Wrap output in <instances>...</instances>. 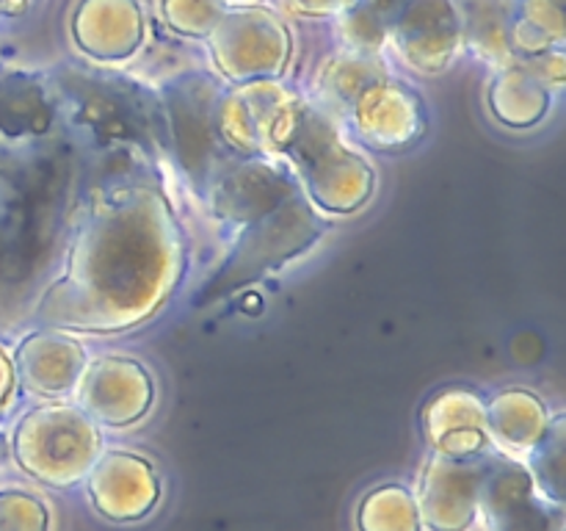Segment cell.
<instances>
[{
  "label": "cell",
  "mask_w": 566,
  "mask_h": 531,
  "mask_svg": "<svg viewBox=\"0 0 566 531\" xmlns=\"http://www.w3.org/2000/svg\"><path fill=\"white\" fill-rule=\"evenodd\" d=\"M191 243L164 166L125 153L88 180L59 266L28 313L48 330L116 335L147 324L180 291Z\"/></svg>",
  "instance_id": "cell-1"
},
{
  "label": "cell",
  "mask_w": 566,
  "mask_h": 531,
  "mask_svg": "<svg viewBox=\"0 0 566 531\" xmlns=\"http://www.w3.org/2000/svg\"><path fill=\"white\" fill-rule=\"evenodd\" d=\"M88 155L72 133L55 131L17 144L0 160V291L14 304L36 299L59 266L92 180Z\"/></svg>",
  "instance_id": "cell-2"
},
{
  "label": "cell",
  "mask_w": 566,
  "mask_h": 531,
  "mask_svg": "<svg viewBox=\"0 0 566 531\" xmlns=\"http://www.w3.org/2000/svg\"><path fill=\"white\" fill-rule=\"evenodd\" d=\"M59 97L61 125L92 153H136L153 164H171L160 94L125 66L81 64L48 70Z\"/></svg>",
  "instance_id": "cell-3"
},
{
  "label": "cell",
  "mask_w": 566,
  "mask_h": 531,
  "mask_svg": "<svg viewBox=\"0 0 566 531\" xmlns=\"http://www.w3.org/2000/svg\"><path fill=\"white\" fill-rule=\"evenodd\" d=\"M329 216L321 214L304 197V191L293 194L271 214L235 230L230 252L221 260L219 269L199 285L191 304L208 308L252 282H260L271 271L285 269L287 263L310 252L329 232Z\"/></svg>",
  "instance_id": "cell-4"
},
{
  "label": "cell",
  "mask_w": 566,
  "mask_h": 531,
  "mask_svg": "<svg viewBox=\"0 0 566 531\" xmlns=\"http://www.w3.org/2000/svg\"><path fill=\"white\" fill-rule=\"evenodd\" d=\"M282 160L293 166L304 197L324 216H348L370 202L374 166L348 147L340 122L310 97Z\"/></svg>",
  "instance_id": "cell-5"
},
{
  "label": "cell",
  "mask_w": 566,
  "mask_h": 531,
  "mask_svg": "<svg viewBox=\"0 0 566 531\" xmlns=\"http://www.w3.org/2000/svg\"><path fill=\"white\" fill-rule=\"evenodd\" d=\"M155 88L164 103L171 166L202 202L210 175L230 155L216 131V108L224 81L208 66H186L166 75Z\"/></svg>",
  "instance_id": "cell-6"
},
{
  "label": "cell",
  "mask_w": 566,
  "mask_h": 531,
  "mask_svg": "<svg viewBox=\"0 0 566 531\" xmlns=\"http://www.w3.org/2000/svg\"><path fill=\"white\" fill-rule=\"evenodd\" d=\"M307 94L282 81L224 86L216 108V131L230 155L282 158L302 122Z\"/></svg>",
  "instance_id": "cell-7"
},
{
  "label": "cell",
  "mask_w": 566,
  "mask_h": 531,
  "mask_svg": "<svg viewBox=\"0 0 566 531\" xmlns=\"http://www.w3.org/2000/svg\"><path fill=\"white\" fill-rule=\"evenodd\" d=\"M14 442L22 468L59 487L86 476L103 448L99 426L66 402H48L22 415Z\"/></svg>",
  "instance_id": "cell-8"
},
{
  "label": "cell",
  "mask_w": 566,
  "mask_h": 531,
  "mask_svg": "<svg viewBox=\"0 0 566 531\" xmlns=\"http://www.w3.org/2000/svg\"><path fill=\"white\" fill-rule=\"evenodd\" d=\"M213 72L230 86L282 81L293 59V33L263 6H230L208 39Z\"/></svg>",
  "instance_id": "cell-9"
},
{
  "label": "cell",
  "mask_w": 566,
  "mask_h": 531,
  "mask_svg": "<svg viewBox=\"0 0 566 531\" xmlns=\"http://www.w3.org/2000/svg\"><path fill=\"white\" fill-rule=\"evenodd\" d=\"M298 191L302 183L287 160L227 155L210 175L202 202L221 225L241 230Z\"/></svg>",
  "instance_id": "cell-10"
},
{
  "label": "cell",
  "mask_w": 566,
  "mask_h": 531,
  "mask_svg": "<svg viewBox=\"0 0 566 531\" xmlns=\"http://www.w3.org/2000/svg\"><path fill=\"white\" fill-rule=\"evenodd\" d=\"M340 125L374 153H403L426 136L429 111L409 83L387 75L359 94Z\"/></svg>",
  "instance_id": "cell-11"
},
{
  "label": "cell",
  "mask_w": 566,
  "mask_h": 531,
  "mask_svg": "<svg viewBox=\"0 0 566 531\" xmlns=\"http://www.w3.org/2000/svg\"><path fill=\"white\" fill-rule=\"evenodd\" d=\"M387 50L415 75L434 77L451 70L464 50L462 20L453 0H407L396 11Z\"/></svg>",
  "instance_id": "cell-12"
},
{
  "label": "cell",
  "mask_w": 566,
  "mask_h": 531,
  "mask_svg": "<svg viewBox=\"0 0 566 531\" xmlns=\"http://www.w3.org/2000/svg\"><path fill=\"white\" fill-rule=\"evenodd\" d=\"M72 393L77 407L97 426H130L153 407L155 382L138 360L105 354L88 360Z\"/></svg>",
  "instance_id": "cell-13"
},
{
  "label": "cell",
  "mask_w": 566,
  "mask_h": 531,
  "mask_svg": "<svg viewBox=\"0 0 566 531\" xmlns=\"http://www.w3.org/2000/svg\"><path fill=\"white\" fill-rule=\"evenodd\" d=\"M70 33L83 61L125 66L147 48L149 17L142 0H81L72 11Z\"/></svg>",
  "instance_id": "cell-14"
},
{
  "label": "cell",
  "mask_w": 566,
  "mask_h": 531,
  "mask_svg": "<svg viewBox=\"0 0 566 531\" xmlns=\"http://www.w3.org/2000/svg\"><path fill=\"white\" fill-rule=\"evenodd\" d=\"M423 435L437 457L473 459L490 442L486 431V402L468 385L437 391L420 413Z\"/></svg>",
  "instance_id": "cell-15"
},
{
  "label": "cell",
  "mask_w": 566,
  "mask_h": 531,
  "mask_svg": "<svg viewBox=\"0 0 566 531\" xmlns=\"http://www.w3.org/2000/svg\"><path fill=\"white\" fill-rule=\"evenodd\" d=\"M61 125L59 97L48 72H0V138L14 144L53 136Z\"/></svg>",
  "instance_id": "cell-16"
},
{
  "label": "cell",
  "mask_w": 566,
  "mask_h": 531,
  "mask_svg": "<svg viewBox=\"0 0 566 531\" xmlns=\"http://www.w3.org/2000/svg\"><path fill=\"white\" fill-rule=\"evenodd\" d=\"M88 363V352L77 337L61 330L31 332L17 348V371L36 396L48 402L70 396Z\"/></svg>",
  "instance_id": "cell-17"
},
{
  "label": "cell",
  "mask_w": 566,
  "mask_h": 531,
  "mask_svg": "<svg viewBox=\"0 0 566 531\" xmlns=\"http://www.w3.org/2000/svg\"><path fill=\"white\" fill-rule=\"evenodd\" d=\"M479 498L492 531H547V512L534 496V479L512 459H495L481 479Z\"/></svg>",
  "instance_id": "cell-18"
},
{
  "label": "cell",
  "mask_w": 566,
  "mask_h": 531,
  "mask_svg": "<svg viewBox=\"0 0 566 531\" xmlns=\"http://www.w3.org/2000/svg\"><path fill=\"white\" fill-rule=\"evenodd\" d=\"M387 75H392L387 55H365L337 48L318 64L313 77V94L307 97L340 122L357 103L359 94Z\"/></svg>",
  "instance_id": "cell-19"
},
{
  "label": "cell",
  "mask_w": 566,
  "mask_h": 531,
  "mask_svg": "<svg viewBox=\"0 0 566 531\" xmlns=\"http://www.w3.org/2000/svg\"><path fill=\"white\" fill-rule=\"evenodd\" d=\"M486 468L490 462H481L479 457L448 459L434 454L423 473V507L431 523L442 525L446 514H451L448 525H468Z\"/></svg>",
  "instance_id": "cell-20"
},
{
  "label": "cell",
  "mask_w": 566,
  "mask_h": 531,
  "mask_svg": "<svg viewBox=\"0 0 566 531\" xmlns=\"http://www.w3.org/2000/svg\"><path fill=\"white\" fill-rule=\"evenodd\" d=\"M486 105L503 127L528 131L547 116L553 105V92L523 59H514L495 70V77L486 88Z\"/></svg>",
  "instance_id": "cell-21"
},
{
  "label": "cell",
  "mask_w": 566,
  "mask_h": 531,
  "mask_svg": "<svg viewBox=\"0 0 566 531\" xmlns=\"http://www.w3.org/2000/svg\"><path fill=\"white\" fill-rule=\"evenodd\" d=\"M553 415L536 393L509 387L486 402V431L497 446L517 454H531L547 435Z\"/></svg>",
  "instance_id": "cell-22"
},
{
  "label": "cell",
  "mask_w": 566,
  "mask_h": 531,
  "mask_svg": "<svg viewBox=\"0 0 566 531\" xmlns=\"http://www.w3.org/2000/svg\"><path fill=\"white\" fill-rule=\"evenodd\" d=\"M462 20L464 50L484 64L506 66L514 61L512 14L514 0H453Z\"/></svg>",
  "instance_id": "cell-23"
},
{
  "label": "cell",
  "mask_w": 566,
  "mask_h": 531,
  "mask_svg": "<svg viewBox=\"0 0 566 531\" xmlns=\"http://www.w3.org/2000/svg\"><path fill=\"white\" fill-rule=\"evenodd\" d=\"M566 22L564 0H514L512 50L517 55H536L564 50Z\"/></svg>",
  "instance_id": "cell-24"
},
{
  "label": "cell",
  "mask_w": 566,
  "mask_h": 531,
  "mask_svg": "<svg viewBox=\"0 0 566 531\" xmlns=\"http://www.w3.org/2000/svg\"><path fill=\"white\" fill-rule=\"evenodd\" d=\"M337 48L365 55H385L392 20L368 0H357L348 11L335 17Z\"/></svg>",
  "instance_id": "cell-25"
},
{
  "label": "cell",
  "mask_w": 566,
  "mask_h": 531,
  "mask_svg": "<svg viewBox=\"0 0 566 531\" xmlns=\"http://www.w3.org/2000/svg\"><path fill=\"white\" fill-rule=\"evenodd\" d=\"M230 6L224 0H158L155 11L166 31L182 39L205 42L219 25Z\"/></svg>",
  "instance_id": "cell-26"
},
{
  "label": "cell",
  "mask_w": 566,
  "mask_h": 531,
  "mask_svg": "<svg viewBox=\"0 0 566 531\" xmlns=\"http://www.w3.org/2000/svg\"><path fill=\"white\" fill-rule=\"evenodd\" d=\"M564 415H553L547 435L542 437L539 446L531 451L534 462V476L539 479L542 490L551 492L553 498H562V470H564Z\"/></svg>",
  "instance_id": "cell-27"
},
{
  "label": "cell",
  "mask_w": 566,
  "mask_h": 531,
  "mask_svg": "<svg viewBox=\"0 0 566 531\" xmlns=\"http://www.w3.org/2000/svg\"><path fill=\"white\" fill-rule=\"evenodd\" d=\"M523 59L542 81L547 83L553 94H558L566 83V55L564 50H547V53H536V55H517Z\"/></svg>",
  "instance_id": "cell-28"
},
{
  "label": "cell",
  "mask_w": 566,
  "mask_h": 531,
  "mask_svg": "<svg viewBox=\"0 0 566 531\" xmlns=\"http://www.w3.org/2000/svg\"><path fill=\"white\" fill-rule=\"evenodd\" d=\"M357 0H282V9L298 20H335Z\"/></svg>",
  "instance_id": "cell-29"
},
{
  "label": "cell",
  "mask_w": 566,
  "mask_h": 531,
  "mask_svg": "<svg viewBox=\"0 0 566 531\" xmlns=\"http://www.w3.org/2000/svg\"><path fill=\"white\" fill-rule=\"evenodd\" d=\"M17 385V368L9 360V354L0 352V404L9 402V396L14 393Z\"/></svg>",
  "instance_id": "cell-30"
},
{
  "label": "cell",
  "mask_w": 566,
  "mask_h": 531,
  "mask_svg": "<svg viewBox=\"0 0 566 531\" xmlns=\"http://www.w3.org/2000/svg\"><path fill=\"white\" fill-rule=\"evenodd\" d=\"M28 3H31V0H0V14L17 17L28 9Z\"/></svg>",
  "instance_id": "cell-31"
},
{
  "label": "cell",
  "mask_w": 566,
  "mask_h": 531,
  "mask_svg": "<svg viewBox=\"0 0 566 531\" xmlns=\"http://www.w3.org/2000/svg\"><path fill=\"white\" fill-rule=\"evenodd\" d=\"M368 3H374L376 9L385 11V14L390 17V20H392V17H396V11L401 9V6L407 3V0H368Z\"/></svg>",
  "instance_id": "cell-32"
},
{
  "label": "cell",
  "mask_w": 566,
  "mask_h": 531,
  "mask_svg": "<svg viewBox=\"0 0 566 531\" xmlns=\"http://www.w3.org/2000/svg\"><path fill=\"white\" fill-rule=\"evenodd\" d=\"M227 6H243V3H249V0H224Z\"/></svg>",
  "instance_id": "cell-33"
}]
</instances>
